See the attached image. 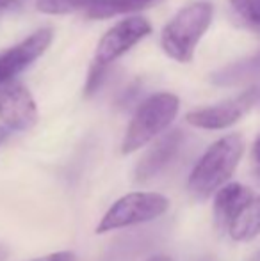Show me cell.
I'll use <instances>...</instances> for the list:
<instances>
[{
  "mask_svg": "<svg viewBox=\"0 0 260 261\" xmlns=\"http://www.w3.org/2000/svg\"><path fill=\"white\" fill-rule=\"evenodd\" d=\"M244 155V139L239 134H230L208 146L191 171L187 189L198 201L208 199L228 183Z\"/></svg>",
  "mask_w": 260,
  "mask_h": 261,
  "instance_id": "obj_1",
  "label": "cell"
},
{
  "mask_svg": "<svg viewBox=\"0 0 260 261\" xmlns=\"http://www.w3.org/2000/svg\"><path fill=\"white\" fill-rule=\"evenodd\" d=\"M214 16V7L210 2H193L182 7L164 27L160 36V45L168 57L177 62H189L195 50L208 31Z\"/></svg>",
  "mask_w": 260,
  "mask_h": 261,
  "instance_id": "obj_2",
  "label": "cell"
},
{
  "mask_svg": "<svg viewBox=\"0 0 260 261\" xmlns=\"http://www.w3.org/2000/svg\"><path fill=\"white\" fill-rule=\"evenodd\" d=\"M178 109H180V100L171 93H159L146 98L137 107L125 132L122 142L123 155H130L159 137L175 121Z\"/></svg>",
  "mask_w": 260,
  "mask_h": 261,
  "instance_id": "obj_3",
  "label": "cell"
},
{
  "mask_svg": "<svg viewBox=\"0 0 260 261\" xmlns=\"http://www.w3.org/2000/svg\"><path fill=\"white\" fill-rule=\"evenodd\" d=\"M170 210V199L159 192H130L120 197L112 206L105 212L97 226V234L122 227L137 226L162 217Z\"/></svg>",
  "mask_w": 260,
  "mask_h": 261,
  "instance_id": "obj_4",
  "label": "cell"
},
{
  "mask_svg": "<svg viewBox=\"0 0 260 261\" xmlns=\"http://www.w3.org/2000/svg\"><path fill=\"white\" fill-rule=\"evenodd\" d=\"M255 100H257V89L251 87L239 96L230 98L221 103L191 110L185 116V121L191 126L201 130H225L243 119L253 107Z\"/></svg>",
  "mask_w": 260,
  "mask_h": 261,
  "instance_id": "obj_5",
  "label": "cell"
},
{
  "mask_svg": "<svg viewBox=\"0 0 260 261\" xmlns=\"http://www.w3.org/2000/svg\"><path fill=\"white\" fill-rule=\"evenodd\" d=\"M152 32V25L143 16H130L127 20L120 21L112 29H109L102 36L100 43L97 46V57L94 61L107 66L123 54H127L134 45H137L141 39Z\"/></svg>",
  "mask_w": 260,
  "mask_h": 261,
  "instance_id": "obj_6",
  "label": "cell"
},
{
  "mask_svg": "<svg viewBox=\"0 0 260 261\" xmlns=\"http://www.w3.org/2000/svg\"><path fill=\"white\" fill-rule=\"evenodd\" d=\"M54 39V31L49 27H43L39 31L32 32L29 38H25L16 46L0 54V84L13 82L14 76L20 75L25 68L38 61Z\"/></svg>",
  "mask_w": 260,
  "mask_h": 261,
  "instance_id": "obj_7",
  "label": "cell"
},
{
  "mask_svg": "<svg viewBox=\"0 0 260 261\" xmlns=\"http://www.w3.org/2000/svg\"><path fill=\"white\" fill-rule=\"evenodd\" d=\"M0 119L9 130H31L38 121V109L31 93L18 82L0 84Z\"/></svg>",
  "mask_w": 260,
  "mask_h": 261,
  "instance_id": "obj_8",
  "label": "cell"
},
{
  "mask_svg": "<svg viewBox=\"0 0 260 261\" xmlns=\"http://www.w3.org/2000/svg\"><path fill=\"white\" fill-rule=\"evenodd\" d=\"M182 135L180 130H173L160 137L135 165V181H148L150 178L157 176L175 156L182 146Z\"/></svg>",
  "mask_w": 260,
  "mask_h": 261,
  "instance_id": "obj_9",
  "label": "cell"
},
{
  "mask_svg": "<svg viewBox=\"0 0 260 261\" xmlns=\"http://www.w3.org/2000/svg\"><path fill=\"white\" fill-rule=\"evenodd\" d=\"M255 199L253 192L241 183H226L214 194V220L216 226L228 231L232 222L243 213V210Z\"/></svg>",
  "mask_w": 260,
  "mask_h": 261,
  "instance_id": "obj_10",
  "label": "cell"
},
{
  "mask_svg": "<svg viewBox=\"0 0 260 261\" xmlns=\"http://www.w3.org/2000/svg\"><path fill=\"white\" fill-rule=\"evenodd\" d=\"M120 0H38L36 6L45 14H68L82 11L89 18L104 20L118 14Z\"/></svg>",
  "mask_w": 260,
  "mask_h": 261,
  "instance_id": "obj_11",
  "label": "cell"
},
{
  "mask_svg": "<svg viewBox=\"0 0 260 261\" xmlns=\"http://www.w3.org/2000/svg\"><path fill=\"white\" fill-rule=\"evenodd\" d=\"M258 75L260 52L250 59H243V61L235 62V64L228 66V68H223L221 71H216L212 75V82L218 84V86H237V84H244Z\"/></svg>",
  "mask_w": 260,
  "mask_h": 261,
  "instance_id": "obj_12",
  "label": "cell"
},
{
  "mask_svg": "<svg viewBox=\"0 0 260 261\" xmlns=\"http://www.w3.org/2000/svg\"><path fill=\"white\" fill-rule=\"evenodd\" d=\"M228 234L235 242H250L260 237V197H255L228 227Z\"/></svg>",
  "mask_w": 260,
  "mask_h": 261,
  "instance_id": "obj_13",
  "label": "cell"
},
{
  "mask_svg": "<svg viewBox=\"0 0 260 261\" xmlns=\"http://www.w3.org/2000/svg\"><path fill=\"white\" fill-rule=\"evenodd\" d=\"M230 4L248 25L260 31V0H230Z\"/></svg>",
  "mask_w": 260,
  "mask_h": 261,
  "instance_id": "obj_14",
  "label": "cell"
},
{
  "mask_svg": "<svg viewBox=\"0 0 260 261\" xmlns=\"http://www.w3.org/2000/svg\"><path fill=\"white\" fill-rule=\"evenodd\" d=\"M104 76H105V66L94 61L89 69V75H87L86 87H84V94H86L87 98H91L98 89H100L102 82H104Z\"/></svg>",
  "mask_w": 260,
  "mask_h": 261,
  "instance_id": "obj_15",
  "label": "cell"
},
{
  "mask_svg": "<svg viewBox=\"0 0 260 261\" xmlns=\"http://www.w3.org/2000/svg\"><path fill=\"white\" fill-rule=\"evenodd\" d=\"M160 0H120L118 2V14L132 13V11H141L150 6H155Z\"/></svg>",
  "mask_w": 260,
  "mask_h": 261,
  "instance_id": "obj_16",
  "label": "cell"
},
{
  "mask_svg": "<svg viewBox=\"0 0 260 261\" xmlns=\"http://www.w3.org/2000/svg\"><path fill=\"white\" fill-rule=\"evenodd\" d=\"M29 261H75V254L72 251H61V252H52V254L41 256V258H32Z\"/></svg>",
  "mask_w": 260,
  "mask_h": 261,
  "instance_id": "obj_17",
  "label": "cell"
},
{
  "mask_svg": "<svg viewBox=\"0 0 260 261\" xmlns=\"http://www.w3.org/2000/svg\"><path fill=\"white\" fill-rule=\"evenodd\" d=\"M29 0H0V11H13L20 9L27 4Z\"/></svg>",
  "mask_w": 260,
  "mask_h": 261,
  "instance_id": "obj_18",
  "label": "cell"
},
{
  "mask_svg": "<svg viewBox=\"0 0 260 261\" xmlns=\"http://www.w3.org/2000/svg\"><path fill=\"white\" fill-rule=\"evenodd\" d=\"M253 158L260 164V135L257 137V141H255V144H253Z\"/></svg>",
  "mask_w": 260,
  "mask_h": 261,
  "instance_id": "obj_19",
  "label": "cell"
},
{
  "mask_svg": "<svg viewBox=\"0 0 260 261\" xmlns=\"http://www.w3.org/2000/svg\"><path fill=\"white\" fill-rule=\"evenodd\" d=\"M7 256H9V249L4 247V245H0V261H6Z\"/></svg>",
  "mask_w": 260,
  "mask_h": 261,
  "instance_id": "obj_20",
  "label": "cell"
},
{
  "mask_svg": "<svg viewBox=\"0 0 260 261\" xmlns=\"http://www.w3.org/2000/svg\"><path fill=\"white\" fill-rule=\"evenodd\" d=\"M7 135H9V128H4L0 126V142H4L7 139Z\"/></svg>",
  "mask_w": 260,
  "mask_h": 261,
  "instance_id": "obj_21",
  "label": "cell"
},
{
  "mask_svg": "<svg viewBox=\"0 0 260 261\" xmlns=\"http://www.w3.org/2000/svg\"><path fill=\"white\" fill-rule=\"evenodd\" d=\"M148 261H171V258H168V256H152Z\"/></svg>",
  "mask_w": 260,
  "mask_h": 261,
  "instance_id": "obj_22",
  "label": "cell"
}]
</instances>
